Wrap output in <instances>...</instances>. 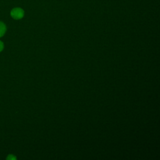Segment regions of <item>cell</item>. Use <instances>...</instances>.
Listing matches in <instances>:
<instances>
[{
	"label": "cell",
	"mask_w": 160,
	"mask_h": 160,
	"mask_svg": "<svg viewBox=\"0 0 160 160\" xmlns=\"http://www.w3.org/2000/svg\"><path fill=\"white\" fill-rule=\"evenodd\" d=\"M3 48H4V44L1 41H0V52L2 51Z\"/></svg>",
	"instance_id": "obj_4"
},
{
	"label": "cell",
	"mask_w": 160,
	"mask_h": 160,
	"mask_svg": "<svg viewBox=\"0 0 160 160\" xmlns=\"http://www.w3.org/2000/svg\"><path fill=\"white\" fill-rule=\"evenodd\" d=\"M24 15V10L21 8H14L11 11V16L14 19H20Z\"/></svg>",
	"instance_id": "obj_1"
},
{
	"label": "cell",
	"mask_w": 160,
	"mask_h": 160,
	"mask_svg": "<svg viewBox=\"0 0 160 160\" xmlns=\"http://www.w3.org/2000/svg\"><path fill=\"white\" fill-rule=\"evenodd\" d=\"M6 26L4 23L0 21V38L2 37L6 32Z\"/></svg>",
	"instance_id": "obj_2"
},
{
	"label": "cell",
	"mask_w": 160,
	"mask_h": 160,
	"mask_svg": "<svg viewBox=\"0 0 160 160\" xmlns=\"http://www.w3.org/2000/svg\"><path fill=\"white\" fill-rule=\"evenodd\" d=\"M7 159H10V160H12V159H16V158L15 157V156H14L13 155H12V154H9L8 157H7V158H6Z\"/></svg>",
	"instance_id": "obj_3"
}]
</instances>
